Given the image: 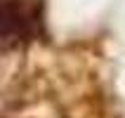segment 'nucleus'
<instances>
[{
    "mask_svg": "<svg viewBox=\"0 0 125 118\" xmlns=\"http://www.w3.org/2000/svg\"><path fill=\"white\" fill-rule=\"evenodd\" d=\"M47 43L45 0H0V54Z\"/></svg>",
    "mask_w": 125,
    "mask_h": 118,
    "instance_id": "obj_1",
    "label": "nucleus"
}]
</instances>
